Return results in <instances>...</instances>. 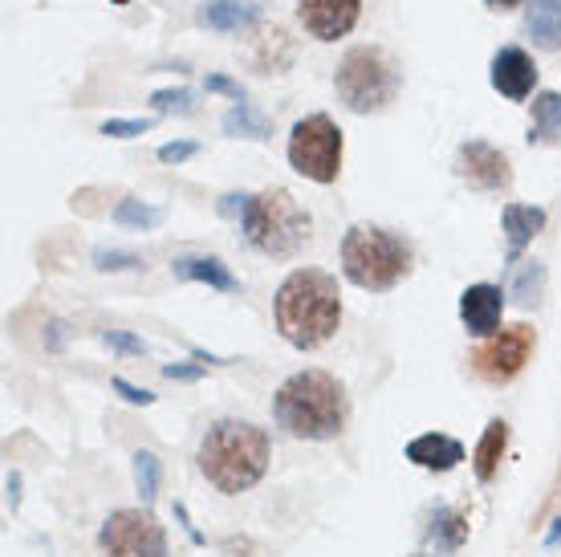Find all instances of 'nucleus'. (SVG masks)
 <instances>
[{"instance_id":"obj_1","label":"nucleus","mask_w":561,"mask_h":557,"mask_svg":"<svg viewBox=\"0 0 561 557\" xmlns=\"http://www.w3.org/2000/svg\"><path fill=\"white\" fill-rule=\"evenodd\" d=\"M273 321L294 350H318L342 326V289L325 269H294L273 297Z\"/></svg>"},{"instance_id":"obj_2","label":"nucleus","mask_w":561,"mask_h":557,"mask_svg":"<svg viewBox=\"0 0 561 557\" xmlns=\"http://www.w3.org/2000/svg\"><path fill=\"white\" fill-rule=\"evenodd\" d=\"M268 432L249 419H216L199 440L196 464L204 480L225 497H240L268 473Z\"/></svg>"},{"instance_id":"obj_3","label":"nucleus","mask_w":561,"mask_h":557,"mask_svg":"<svg viewBox=\"0 0 561 557\" xmlns=\"http://www.w3.org/2000/svg\"><path fill=\"white\" fill-rule=\"evenodd\" d=\"M346 387L330 371H297L273 395V419L294 440H334L346 428Z\"/></svg>"},{"instance_id":"obj_4","label":"nucleus","mask_w":561,"mask_h":557,"mask_svg":"<svg viewBox=\"0 0 561 557\" xmlns=\"http://www.w3.org/2000/svg\"><path fill=\"white\" fill-rule=\"evenodd\" d=\"M415 265V249L379 224H354L342 237V273L366 293H391Z\"/></svg>"},{"instance_id":"obj_5","label":"nucleus","mask_w":561,"mask_h":557,"mask_svg":"<svg viewBox=\"0 0 561 557\" xmlns=\"http://www.w3.org/2000/svg\"><path fill=\"white\" fill-rule=\"evenodd\" d=\"M240 228H244L249 245L273 257V261H294L297 252L313 240V220L289 187H268V192L253 195Z\"/></svg>"},{"instance_id":"obj_6","label":"nucleus","mask_w":561,"mask_h":557,"mask_svg":"<svg viewBox=\"0 0 561 557\" xmlns=\"http://www.w3.org/2000/svg\"><path fill=\"white\" fill-rule=\"evenodd\" d=\"M334 90L351 114H382L403 90V66L382 45H354L337 61Z\"/></svg>"},{"instance_id":"obj_7","label":"nucleus","mask_w":561,"mask_h":557,"mask_svg":"<svg viewBox=\"0 0 561 557\" xmlns=\"http://www.w3.org/2000/svg\"><path fill=\"white\" fill-rule=\"evenodd\" d=\"M289 168L313 183H337L342 175V130L330 114H306L289 130Z\"/></svg>"},{"instance_id":"obj_8","label":"nucleus","mask_w":561,"mask_h":557,"mask_svg":"<svg viewBox=\"0 0 561 557\" xmlns=\"http://www.w3.org/2000/svg\"><path fill=\"white\" fill-rule=\"evenodd\" d=\"M102 557H168V533L151 509H118L102 521Z\"/></svg>"},{"instance_id":"obj_9","label":"nucleus","mask_w":561,"mask_h":557,"mask_svg":"<svg viewBox=\"0 0 561 557\" xmlns=\"http://www.w3.org/2000/svg\"><path fill=\"white\" fill-rule=\"evenodd\" d=\"M537 350V330L529 321H517V326H505L501 334L484 338V346L472 350V371H477L484 383L492 387H505L529 366Z\"/></svg>"},{"instance_id":"obj_10","label":"nucleus","mask_w":561,"mask_h":557,"mask_svg":"<svg viewBox=\"0 0 561 557\" xmlns=\"http://www.w3.org/2000/svg\"><path fill=\"white\" fill-rule=\"evenodd\" d=\"M456 180L468 183L472 192L501 195L513 187V163L501 147L484 139H468L456 147Z\"/></svg>"},{"instance_id":"obj_11","label":"nucleus","mask_w":561,"mask_h":557,"mask_svg":"<svg viewBox=\"0 0 561 557\" xmlns=\"http://www.w3.org/2000/svg\"><path fill=\"white\" fill-rule=\"evenodd\" d=\"M363 16V0H297V21L313 42L351 37Z\"/></svg>"},{"instance_id":"obj_12","label":"nucleus","mask_w":561,"mask_h":557,"mask_svg":"<svg viewBox=\"0 0 561 557\" xmlns=\"http://www.w3.org/2000/svg\"><path fill=\"white\" fill-rule=\"evenodd\" d=\"M537 61L520 45H501L496 54H492V66H489V82L492 90L508 102H525V98L537 90Z\"/></svg>"},{"instance_id":"obj_13","label":"nucleus","mask_w":561,"mask_h":557,"mask_svg":"<svg viewBox=\"0 0 561 557\" xmlns=\"http://www.w3.org/2000/svg\"><path fill=\"white\" fill-rule=\"evenodd\" d=\"M501 318H505V289H501V285L480 281V285H468V289L460 293V321L472 338L501 334V330H505Z\"/></svg>"},{"instance_id":"obj_14","label":"nucleus","mask_w":561,"mask_h":557,"mask_svg":"<svg viewBox=\"0 0 561 557\" xmlns=\"http://www.w3.org/2000/svg\"><path fill=\"white\" fill-rule=\"evenodd\" d=\"M408 461L415 468H423V473H451V468L463 464V444L456 435H444V432L415 435L408 444Z\"/></svg>"},{"instance_id":"obj_15","label":"nucleus","mask_w":561,"mask_h":557,"mask_svg":"<svg viewBox=\"0 0 561 557\" xmlns=\"http://www.w3.org/2000/svg\"><path fill=\"white\" fill-rule=\"evenodd\" d=\"M261 4L256 0H204L196 9V25L211 33H244L256 25Z\"/></svg>"},{"instance_id":"obj_16","label":"nucleus","mask_w":561,"mask_h":557,"mask_svg":"<svg viewBox=\"0 0 561 557\" xmlns=\"http://www.w3.org/2000/svg\"><path fill=\"white\" fill-rule=\"evenodd\" d=\"M463 542H468V516L451 504H439L423 530V549L432 557H451Z\"/></svg>"},{"instance_id":"obj_17","label":"nucleus","mask_w":561,"mask_h":557,"mask_svg":"<svg viewBox=\"0 0 561 557\" xmlns=\"http://www.w3.org/2000/svg\"><path fill=\"white\" fill-rule=\"evenodd\" d=\"M546 208L537 204H505L501 212V224H505V240H508V261H517L520 252L529 249L541 232H546Z\"/></svg>"},{"instance_id":"obj_18","label":"nucleus","mask_w":561,"mask_h":557,"mask_svg":"<svg viewBox=\"0 0 561 557\" xmlns=\"http://www.w3.org/2000/svg\"><path fill=\"white\" fill-rule=\"evenodd\" d=\"M249 61H253L256 73H285L289 61H294V42L289 33L277 25H261L253 33V45H249Z\"/></svg>"},{"instance_id":"obj_19","label":"nucleus","mask_w":561,"mask_h":557,"mask_svg":"<svg viewBox=\"0 0 561 557\" xmlns=\"http://www.w3.org/2000/svg\"><path fill=\"white\" fill-rule=\"evenodd\" d=\"M171 273L180 281H199V285H208L216 293H240V277L220 257H180L171 265Z\"/></svg>"},{"instance_id":"obj_20","label":"nucleus","mask_w":561,"mask_h":557,"mask_svg":"<svg viewBox=\"0 0 561 557\" xmlns=\"http://www.w3.org/2000/svg\"><path fill=\"white\" fill-rule=\"evenodd\" d=\"M525 33L537 49H561V0H529L525 4Z\"/></svg>"},{"instance_id":"obj_21","label":"nucleus","mask_w":561,"mask_h":557,"mask_svg":"<svg viewBox=\"0 0 561 557\" xmlns=\"http://www.w3.org/2000/svg\"><path fill=\"white\" fill-rule=\"evenodd\" d=\"M529 143H534V147H561V94L558 90H537L534 94Z\"/></svg>"},{"instance_id":"obj_22","label":"nucleus","mask_w":561,"mask_h":557,"mask_svg":"<svg viewBox=\"0 0 561 557\" xmlns=\"http://www.w3.org/2000/svg\"><path fill=\"white\" fill-rule=\"evenodd\" d=\"M505 447H508V423H505V419H492L489 428H484V435H480L477 452H472V468H477L480 485H489L492 476L501 473Z\"/></svg>"},{"instance_id":"obj_23","label":"nucleus","mask_w":561,"mask_h":557,"mask_svg":"<svg viewBox=\"0 0 561 557\" xmlns=\"http://www.w3.org/2000/svg\"><path fill=\"white\" fill-rule=\"evenodd\" d=\"M220 126H225V135H232V139H249V143L273 139V118L261 114L256 106H249V102H237V106L220 118Z\"/></svg>"},{"instance_id":"obj_24","label":"nucleus","mask_w":561,"mask_h":557,"mask_svg":"<svg viewBox=\"0 0 561 557\" xmlns=\"http://www.w3.org/2000/svg\"><path fill=\"white\" fill-rule=\"evenodd\" d=\"M111 220L118 228H135V232H151L168 220V212L154 208V204H142V200H118V208L111 212Z\"/></svg>"},{"instance_id":"obj_25","label":"nucleus","mask_w":561,"mask_h":557,"mask_svg":"<svg viewBox=\"0 0 561 557\" xmlns=\"http://www.w3.org/2000/svg\"><path fill=\"white\" fill-rule=\"evenodd\" d=\"M541 297H546V265L541 261H525L517 269V277H513V302L520 309H537Z\"/></svg>"},{"instance_id":"obj_26","label":"nucleus","mask_w":561,"mask_h":557,"mask_svg":"<svg viewBox=\"0 0 561 557\" xmlns=\"http://www.w3.org/2000/svg\"><path fill=\"white\" fill-rule=\"evenodd\" d=\"M159 480H163L159 456H154V452H135V488H139V497L147 509H151L154 497H159Z\"/></svg>"},{"instance_id":"obj_27","label":"nucleus","mask_w":561,"mask_h":557,"mask_svg":"<svg viewBox=\"0 0 561 557\" xmlns=\"http://www.w3.org/2000/svg\"><path fill=\"white\" fill-rule=\"evenodd\" d=\"M154 114H196V94L192 90H154L151 94Z\"/></svg>"},{"instance_id":"obj_28","label":"nucleus","mask_w":561,"mask_h":557,"mask_svg":"<svg viewBox=\"0 0 561 557\" xmlns=\"http://www.w3.org/2000/svg\"><path fill=\"white\" fill-rule=\"evenodd\" d=\"M94 269H99V273L142 269V257H139V252H127V249H94Z\"/></svg>"},{"instance_id":"obj_29","label":"nucleus","mask_w":561,"mask_h":557,"mask_svg":"<svg viewBox=\"0 0 561 557\" xmlns=\"http://www.w3.org/2000/svg\"><path fill=\"white\" fill-rule=\"evenodd\" d=\"M151 126H154V114H147V118H106V123H102V135H106V139H139Z\"/></svg>"},{"instance_id":"obj_30","label":"nucleus","mask_w":561,"mask_h":557,"mask_svg":"<svg viewBox=\"0 0 561 557\" xmlns=\"http://www.w3.org/2000/svg\"><path fill=\"white\" fill-rule=\"evenodd\" d=\"M196 155H199V143L175 139V143H163V147H159V163H187V159H196Z\"/></svg>"},{"instance_id":"obj_31","label":"nucleus","mask_w":561,"mask_h":557,"mask_svg":"<svg viewBox=\"0 0 561 557\" xmlns=\"http://www.w3.org/2000/svg\"><path fill=\"white\" fill-rule=\"evenodd\" d=\"M204 90H208V94H225V98H232V102H244V86H240L237 78H228V73H208V78H204Z\"/></svg>"},{"instance_id":"obj_32","label":"nucleus","mask_w":561,"mask_h":557,"mask_svg":"<svg viewBox=\"0 0 561 557\" xmlns=\"http://www.w3.org/2000/svg\"><path fill=\"white\" fill-rule=\"evenodd\" d=\"M102 342L111 350H118V354H147V342L127 334V330H111V334H102Z\"/></svg>"},{"instance_id":"obj_33","label":"nucleus","mask_w":561,"mask_h":557,"mask_svg":"<svg viewBox=\"0 0 561 557\" xmlns=\"http://www.w3.org/2000/svg\"><path fill=\"white\" fill-rule=\"evenodd\" d=\"M111 390L114 395H123L127 403H135V407H151L154 403V395L147 387H135V383H127V378H111Z\"/></svg>"},{"instance_id":"obj_34","label":"nucleus","mask_w":561,"mask_h":557,"mask_svg":"<svg viewBox=\"0 0 561 557\" xmlns=\"http://www.w3.org/2000/svg\"><path fill=\"white\" fill-rule=\"evenodd\" d=\"M249 204H253V195L232 192V195H225V200H220V216H228V220H244Z\"/></svg>"},{"instance_id":"obj_35","label":"nucleus","mask_w":561,"mask_h":557,"mask_svg":"<svg viewBox=\"0 0 561 557\" xmlns=\"http://www.w3.org/2000/svg\"><path fill=\"white\" fill-rule=\"evenodd\" d=\"M163 378H171V383H196V378H204V366L168 363V366H163Z\"/></svg>"},{"instance_id":"obj_36","label":"nucleus","mask_w":561,"mask_h":557,"mask_svg":"<svg viewBox=\"0 0 561 557\" xmlns=\"http://www.w3.org/2000/svg\"><path fill=\"white\" fill-rule=\"evenodd\" d=\"M66 334H70V326H66V321H49L45 346H49V350H61V346H66Z\"/></svg>"},{"instance_id":"obj_37","label":"nucleus","mask_w":561,"mask_h":557,"mask_svg":"<svg viewBox=\"0 0 561 557\" xmlns=\"http://www.w3.org/2000/svg\"><path fill=\"white\" fill-rule=\"evenodd\" d=\"M21 504V473H9V509Z\"/></svg>"},{"instance_id":"obj_38","label":"nucleus","mask_w":561,"mask_h":557,"mask_svg":"<svg viewBox=\"0 0 561 557\" xmlns=\"http://www.w3.org/2000/svg\"><path fill=\"white\" fill-rule=\"evenodd\" d=\"M489 9H496V13H508V9H517V4H529V0H484Z\"/></svg>"},{"instance_id":"obj_39","label":"nucleus","mask_w":561,"mask_h":557,"mask_svg":"<svg viewBox=\"0 0 561 557\" xmlns=\"http://www.w3.org/2000/svg\"><path fill=\"white\" fill-rule=\"evenodd\" d=\"M192 359H196L199 366H211V363H225V359H216V354H208V350L192 346Z\"/></svg>"},{"instance_id":"obj_40","label":"nucleus","mask_w":561,"mask_h":557,"mask_svg":"<svg viewBox=\"0 0 561 557\" xmlns=\"http://www.w3.org/2000/svg\"><path fill=\"white\" fill-rule=\"evenodd\" d=\"M546 545H549V549H553V545H561V516L553 521V530L546 533Z\"/></svg>"}]
</instances>
